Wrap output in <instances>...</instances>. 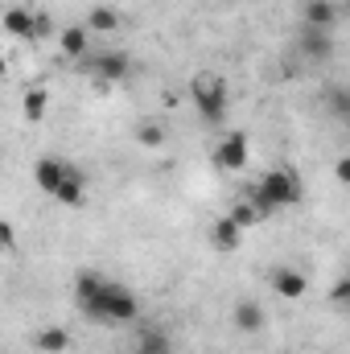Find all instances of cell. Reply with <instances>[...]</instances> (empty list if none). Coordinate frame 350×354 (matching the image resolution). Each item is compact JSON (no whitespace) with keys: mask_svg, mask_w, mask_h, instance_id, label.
Here are the masks:
<instances>
[{"mask_svg":"<svg viewBox=\"0 0 350 354\" xmlns=\"http://www.w3.org/2000/svg\"><path fill=\"white\" fill-rule=\"evenodd\" d=\"M75 305L87 322H99V326H128L140 317L136 292L120 280H107L95 268H83L75 276Z\"/></svg>","mask_w":350,"mask_h":354,"instance_id":"obj_1","label":"cell"},{"mask_svg":"<svg viewBox=\"0 0 350 354\" xmlns=\"http://www.w3.org/2000/svg\"><path fill=\"white\" fill-rule=\"evenodd\" d=\"M301 198H305V185H301V174L297 169H268V174L248 189V202L260 210V218H272L276 210H293V206H301Z\"/></svg>","mask_w":350,"mask_h":354,"instance_id":"obj_2","label":"cell"},{"mask_svg":"<svg viewBox=\"0 0 350 354\" xmlns=\"http://www.w3.org/2000/svg\"><path fill=\"white\" fill-rule=\"evenodd\" d=\"M190 99H194V107H198V115H202L206 124H223L227 111H231V87H227V79H219L214 71L194 75Z\"/></svg>","mask_w":350,"mask_h":354,"instance_id":"obj_3","label":"cell"},{"mask_svg":"<svg viewBox=\"0 0 350 354\" xmlns=\"http://www.w3.org/2000/svg\"><path fill=\"white\" fill-rule=\"evenodd\" d=\"M79 66L87 71L95 83H103V87L128 83V75H132V58H128L124 50H87V54L79 58Z\"/></svg>","mask_w":350,"mask_h":354,"instance_id":"obj_4","label":"cell"},{"mask_svg":"<svg viewBox=\"0 0 350 354\" xmlns=\"http://www.w3.org/2000/svg\"><path fill=\"white\" fill-rule=\"evenodd\" d=\"M248 161H252V140H248V132H227V136H219V149H214V165H219V169L243 174Z\"/></svg>","mask_w":350,"mask_h":354,"instance_id":"obj_5","label":"cell"},{"mask_svg":"<svg viewBox=\"0 0 350 354\" xmlns=\"http://www.w3.org/2000/svg\"><path fill=\"white\" fill-rule=\"evenodd\" d=\"M54 202H58V206H83V202H87V174H83L79 165H66V177H62L58 189H54Z\"/></svg>","mask_w":350,"mask_h":354,"instance_id":"obj_6","label":"cell"},{"mask_svg":"<svg viewBox=\"0 0 350 354\" xmlns=\"http://www.w3.org/2000/svg\"><path fill=\"white\" fill-rule=\"evenodd\" d=\"M66 165H71V161H62V157H37V161H33V185L54 198L58 181L66 177Z\"/></svg>","mask_w":350,"mask_h":354,"instance_id":"obj_7","label":"cell"},{"mask_svg":"<svg viewBox=\"0 0 350 354\" xmlns=\"http://www.w3.org/2000/svg\"><path fill=\"white\" fill-rule=\"evenodd\" d=\"M272 292L284 297V301H301L309 292V280L297 268H272Z\"/></svg>","mask_w":350,"mask_h":354,"instance_id":"obj_8","label":"cell"},{"mask_svg":"<svg viewBox=\"0 0 350 354\" xmlns=\"http://www.w3.org/2000/svg\"><path fill=\"white\" fill-rule=\"evenodd\" d=\"M231 322H235V330H239V334H264L268 313H264L260 301H239V305L231 309Z\"/></svg>","mask_w":350,"mask_h":354,"instance_id":"obj_9","label":"cell"},{"mask_svg":"<svg viewBox=\"0 0 350 354\" xmlns=\"http://www.w3.org/2000/svg\"><path fill=\"white\" fill-rule=\"evenodd\" d=\"M132 354H174V338L161 326H145L132 342Z\"/></svg>","mask_w":350,"mask_h":354,"instance_id":"obj_10","label":"cell"},{"mask_svg":"<svg viewBox=\"0 0 350 354\" xmlns=\"http://www.w3.org/2000/svg\"><path fill=\"white\" fill-rule=\"evenodd\" d=\"M0 25H4V33H8V37H21L25 46H29V41H37V33H33V8H4Z\"/></svg>","mask_w":350,"mask_h":354,"instance_id":"obj_11","label":"cell"},{"mask_svg":"<svg viewBox=\"0 0 350 354\" xmlns=\"http://www.w3.org/2000/svg\"><path fill=\"white\" fill-rule=\"evenodd\" d=\"M301 54H305L309 62H326V58L334 54V37H330L326 29H309V25H305V33H301Z\"/></svg>","mask_w":350,"mask_h":354,"instance_id":"obj_12","label":"cell"},{"mask_svg":"<svg viewBox=\"0 0 350 354\" xmlns=\"http://www.w3.org/2000/svg\"><path fill=\"white\" fill-rule=\"evenodd\" d=\"M239 243H243V231L223 214V218L210 227V248H214V252H223V256H231V252H239Z\"/></svg>","mask_w":350,"mask_h":354,"instance_id":"obj_13","label":"cell"},{"mask_svg":"<svg viewBox=\"0 0 350 354\" xmlns=\"http://www.w3.org/2000/svg\"><path fill=\"white\" fill-rule=\"evenodd\" d=\"M301 12H305V25H309V29H330L342 8H338L334 0H305Z\"/></svg>","mask_w":350,"mask_h":354,"instance_id":"obj_14","label":"cell"},{"mask_svg":"<svg viewBox=\"0 0 350 354\" xmlns=\"http://www.w3.org/2000/svg\"><path fill=\"white\" fill-rule=\"evenodd\" d=\"M91 46V33L83 25H66L62 33H58V50H62V58H71V62H79L83 54H87Z\"/></svg>","mask_w":350,"mask_h":354,"instance_id":"obj_15","label":"cell"},{"mask_svg":"<svg viewBox=\"0 0 350 354\" xmlns=\"http://www.w3.org/2000/svg\"><path fill=\"white\" fill-rule=\"evenodd\" d=\"M33 346L42 354H66L71 351V330L66 326H46V330L33 334Z\"/></svg>","mask_w":350,"mask_h":354,"instance_id":"obj_16","label":"cell"},{"mask_svg":"<svg viewBox=\"0 0 350 354\" xmlns=\"http://www.w3.org/2000/svg\"><path fill=\"white\" fill-rule=\"evenodd\" d=\"M46 111H50V91L46 87H29L21 95V115H25L29 124H42Z\"/></svg>","mask_w":350,"mask_h":354,"instance_id":"obj_17","label":"cell"},{"mask_svg":"<svg viewBox=\"0 0 350 354\" xmlns=\"http://www.w3.org/2000/svg\"><path fill=\"white\" fill-rule=\"evenodd\" d=\"M120 25H124V17H120L111 4H95L87 12V25H83V29H87V33H116Z\"/></svg>","mask_w":350,"mask_h":354,"instance_id":"obj_18","label":"cell"},{"mask_svg":"<svg viewBox=\"0 0 350 354\" xmlns=\"http://www.w3.org/2000/svg\"><path fill=\"white\" fill-rule=\"evenodd\" d=\"M227 218H231V223H235L239 231H248V227H260V223H264L260 210H256V206H252L248 198H239V202L231 206V214H227Z\"/></svg>","mask_w":350,"mask_h":354,"instance_id":"obj_19","label":"cell"},{"mask_svg":"<svg viewBox=\"0 0 350 354\" xmlns=\"http://www.w3.org/2000/svg\"><path fill=\"white\" fill-rule=\"evenodd\" d=\"M136 145H145V149H161V145H165V128L145 120V124L136 128Z\"/></svg>","mask_w":350,"mask_h":354,"instance_id":"obj_20","label":"cell"},{"mask_svg":"<svg viewBox=\"0 0 350 354\" xmlns=\"http://www.w3.org/2000/svg\"><path fill=\"white\" fill-rule=\"evenodd\" d=\"M330 115H334V120H347L350 115V95L347 91H334V95H330Z\"/></svg>","mask_w":350,"mask_h":354,"instance_id":"obj_21","label":"cell"},{"mask_svg":"<svg viewBox=\"0 0 350 354\" xmlns=\"http://www.w3.org/2000/svg\"><path fill=\"white\" fill-rule=\"evenodd\" d=\"M17 248V227L8 218H0V252H12Z\"/></svg>","mask_w":350,"mask_h":354,"instance_id":"obj_22","label":"cell"},{"mask_svg":"<svg viewBox=\"0 0 350 354\" xmlns=\"http://www.w3.org/2000/svg\"><path fill=\"white\" fill-rule=\"evenodd\" d=\"M33 33H37V41H42V37H50V33H54V21H50V17H46V12H37V8H33Z\"/></svg>","mask_w":350,"mask_h":354,"instance_id":"obj_23","label":"cell"},{"mask_svg":"<svg viewBox=\"0 0 350 354\" xmlns=\"http://www.w3.org/2000/svg\"><path fill=\"white\" fill-rule=\"evenodd\" d=\"M334 177H338V181H350V161H347V157L334 165Z\"/></svg>","mask_w":350,"mask_h":354,"instance_id":"obj_24","label":"cell"},{"mask_svg":"<svg viewBox=\"0 0 350 354\" xmlns=\"http://www.w3.org/2000/svg\"><path fill=\"white\" fill-rule=\"evenodd\" d=\"M4 75H8V66H4V58H0V83H4Z\"/></svg>","mask_w":350,"mask_h":354,"instance_id":"obj_25","label":"cell"}]
</instances>
